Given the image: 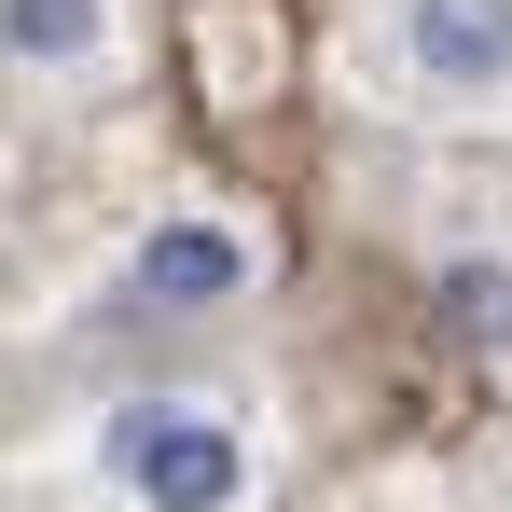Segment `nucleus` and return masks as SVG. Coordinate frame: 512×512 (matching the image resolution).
I'll use <instances>...</instances> for the list:
<instances>
[{"label": "nucleus", "instance_id": "nucleus-1", "mask_svg": "<svg viewBox=\"0 0 512 512\" xmlns=\"http://www.w3.org/2000/svg\"><path fill=\"white\" fill-rule=\"evenodd\" d=\"M84 471L111 512H263L277 499V416L222 374H139L84 402Z\"/></svg>", "mask_w": 512, "mask_h": 512}, {"label": "nucleus", "instance_id": "nucleus-2", "mask_svg": "<svg viewBox=\"0 0 512 512\" xmlns=\"http://www.w3.org/2000/svg\"><path fill=\"white\" fill-rule=\"evenodd\" d=\"M346 97L388 125H429V139H499L512 0H346Z\"/></svg>", "mask_w": 512, "mask_h": 512}, {"label": "nucleus", "instance_id": "nucleus-3", "mask_svg": "<svg viewBox=\"0 0 512 512\" xmlns=\"http://www.w3.org/2000/svg\"><path fill=\"white\" fill-rule=\"evenodd\" d=\"M263 291H277V236H263V208H236V194H167V208L111 250L97 319H111V333H194V319L263 305Z\"/></svg>", "mask_w": 512, "mask_h": 512}, {"label": "nucleus", "instance_id": "nucleus-4", "mask_svg": "<svg viewBox=\"0 0 512 512\" xmlns=\"http://www.w3.org/2000/svg\"><path fill=\"white\" fill-rule=\"evenodd\" d=\"M0 84L42 111H97L139 84V0H0Z\"/></svg>", "mask_w": 512, "mask_h": 512}, {"label": "nucleus", "instance_id": "nucleus-5", "mask_svg": "<svg viewBox=\"0 0 512 512\" xmlns=\"http://www.w3.org/2000/svg\"><path fill=\"white\" fill-rule=\"evenodd\" d=\"M429 305H443V333L512 388V236H443V250H429Z\"/></svg>", "mask_w": 512, "mask_h": 512}]
</instances>
